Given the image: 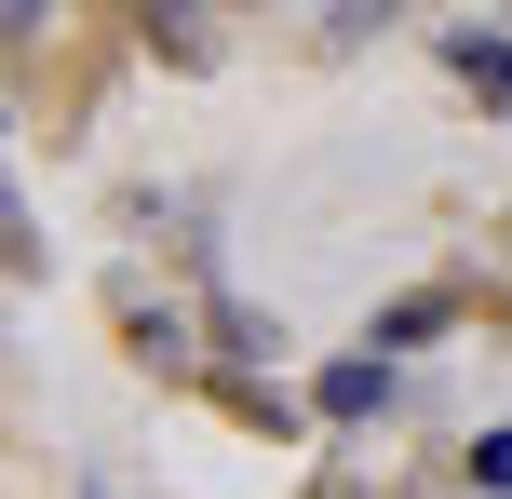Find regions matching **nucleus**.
I'll return each instance as SVG.
<instances>
[{"instance_id":"nucleus-2","label":"nucleus","mask_w":512,"mask_h":499,"mask_svg":"<svg viewBox=\"0 0 512 499\" xmlns=\"http://www.w3.org/2000/svg\"><path fill=\"white\" fill-rule=\"evenodd\" d=\"M445 68L486 81V95H512V41H486V27H445Z\"/></svg>"},{"instance_id":"nucleus-1","label":"nucleus","mask_w":512,"mask_h":499,"mask_svg":"<svg viewBox=\"0 0 512 499\" xmlns=\"http://www.w3.org/2000/svg\"><path fill=\"white\" fill-rule=\"evenodd\" d=\"M391 405V365H378V338L351 351V365H324V419H378Z\"/></svg>"},{"instance_id":"nucleus-3","label":"nucleus","mask_w":512,"mask_h":499,"mask_svg":"<svg viewBox=\"0 0 512 499\" xmlns=\"http://www.w3.org/2000/svg\"><path fill=\"white\" fill-rule=\"evenodd\" d=\"M391 14H405V0H337V14H324V41H378Z\"/></svg>"}]
</instances>
